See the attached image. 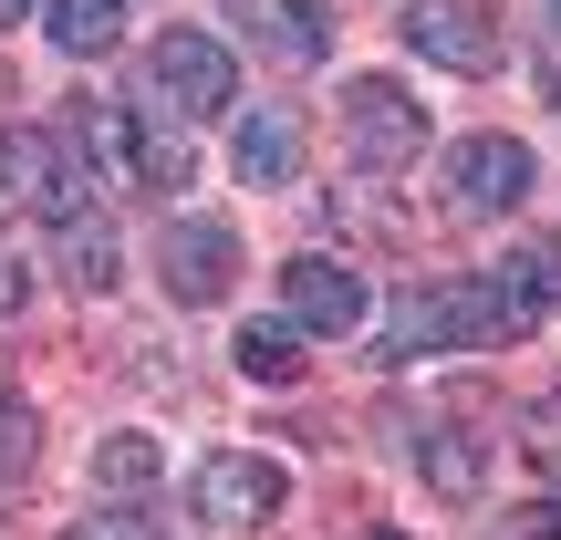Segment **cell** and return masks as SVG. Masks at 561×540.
Returning <instances> with one entry per match:
<instances>
[{
  "mask_svg": "<svg viewBox=\"0 0 561 540\" xmlns=\"http://www.w3.org/2000/svg\"><path fill=\"white\" fill-rule=\"evenodd\" d=\"M157 271H167V291H178V301H219L229 280H240V229L178 219V229L157 240Z\"/></svg>",
  "mask_w": 561,
  "mask_h": 540,
  "instance_id": "ba28073f",
  "label": "cell"
},
{
  "mask_svg": "<svg viewBox=\"0 0 561 540\" xmlns=\"http://www.w3.org/2000/svg\"><path fill=\"white\" fill-rule=\"evenodd\" d=\"M229 166H240L250 187H291V166H301V125H291V115H240Z\"/></svg>",
  "mask_w": 561,
  "mask_h": 540,
  "instance_id": "4fadbf2b",
  "label": "cell"
},
{
  "mask_svg": "<svg viewBox=\"0 0 561 540\" xmlns=\"http://www.w3.org/2000/svg\"><path fill=\"white\" fill-rule=\"evenodd\" d=\"M62 540H157V530H146L136 509H94V520H73Z\"/></svg>",
  "mask_w": 561,
  "mask_h": 540,
  "instance_id": "44dd1931",
  "label": "cell"
},
{
  "mask_svg": "<svg viewBox=\"0 0 561 540\" xmlns=\"http://www.w3.org/2000/svg\"><path fill=\"white\" fill-rule=\"evenodd\" d=\"M62 271H73L83 291H115V271H125V261H115V229H104L94 208H83V219H62Z\"/></svg>",
  "mask_w": 561,
  "mask_h": 540,
  "instance_id": "2e32d148",
  "label": "cell"
},
{
  "mask_svg": "<svg viewBox=\"0 0 561 540\" xmlns=\"http://www.w3.org/2000/svg\"><path fill=\"white\" fill-rule=\"evenodd\" d=\"M301 343H312L301 322H240V333H229V354H240L250 384H291V375H301Z\"/></svg>",
  "mask_w": 561,
  "mask_h": 540,
  "instance_id": "9a60e30c",
  "label": "cell"
},
{
  "mask_svg": "<svg viewBox=\"0 0 561 540\" xmlns=\"http://www.w3.org/2000/svg\"><path fill=\"white\" fill-rule=\"evenodd\" d=\"M541 530H551V540H561V499H551V509H541Z\"/></svg>",
  "mask_w": 561,
  "mask_h": 540,
  "instance_id": "cb8c5ba5",
  "label": "cell"
},
{
  "mask_svg": "<svg viewBox=\"0 0 561 540\" xmlns=\"http://www.w3.org/2000/svg\"><path fill=\"white\" fill-rule=\"evenodd\" d=\"M32 458H42L32 405H0V489H21V479H32Z\"/></svg>",
  "mask_w": 561,
  "mask_h": 540,
  "instance_id": "d6986e66",
  "label": "cell"
},
{
  "mask_svg": "<svg viewBox=\"0 0 561 540\" xmlns=\"http://www.w3.org/2000/svg\"><path fill=\"white\" fill-rule=\"evenodd\" d=\"M280 301H291L301 333H354V322H364V280L343 261H322V250H301V261L280 271Z\"/></svg>",
  "mask_w": 561,
  "mask_h": 540,
  "instance_id": "9c48e42d",
  "label": "cell"
},
{
  "mask_svg": "<svg viewBox=\"0 0 561 540\" xmlns=\"http://www.w3.org/2000/svg\"><path fill=\"white\" fill-rule=\"evenodd\" d=\"M500 333H520L510 301H500V280H426V291H405L385 354L405 364V354H437V343H500Z\"/></svg>",
  "mask_w": 561,
  "mask_h": 540,
  "instance_id": "6da1fadb",
  "label": "cell"
},
{
  "mask_svg": "<svg viewBox=\"0 0 561 540\" xmlns=\"http://www.w3.org/2000/svg\"><path fill=\"white\" fill-rule=\"evenodd\" d=\"M136 177L157 187V198H178V187H187V146H178V136H157V125H146V136H136Z\"/></svg>",
  "mask_w": 561,
  "mask_h": 540,
  "instance_id": "ffe728a7",
  "label": "cell"
},
{
  "mask_svg": "<svg viewBox=\"0 0 561 540\" xmlns=\"http://www.w3.org/2000/svg\"><path fill=\"white\" fill-rule=\"evenodd\" d=\"M343 125H354V157L375 166V177H405V166L426 157V104L405 94L396 73H354L343 83Z\"/></svg>",
  "mask_w": 561,
  "mask_h": 540,
  "instance_id": "277c9868",
  "label": "cell"
},
{
  "mask_svg": "<svg viewBox=\"0 0 561 540\" xmlns=\"http://www.w3.org/2000/svg\"><path fill=\"white\" fill-rule=\"evenodd\" d=\"M21 301H32V271H21V250H11V240H0V322H11V312H21Z\"/></svg>",
  "mask_w": 561,
  "mask_h": 540,
  "instance_id": "7402d4cb",
  "label": "cell"
},
{
  "mask_svg": "<svg viewBox=\"0 0 561 540\" xmlns=\"http://www.w3.org/2000/svg\"><path fill=\"white\" fill-rule=\"evenodd\" d=\"M447 198H458L468 219L520 208V198H530V146H520V136H468L458 157H447Z\"/></svg>",
  "mask_w": 561,
  "mask_h": 540,
  "instance_id": "8992f818",
  "label": "cell"
},
{
  "mask_svg": "<svg viewBox=\"0 0 561 540\" xmlns=\"http://www.w3.org/2000/svg\"><path fill=\"white\" fill-rule=\"evenodd\" d=\"M405 42L437 73H489L500 62V11L489 0H405Z\"/></svg>",
  "mask_w": 561,
  "mask_h": 540,
  "instance_id": "5b68a950",
  "label": "cell"
},
{
  "mask_svg": "<svg viewBox=\"0 0 561 540\" xmlns=\"http://www.w3.org/2000/svg\"><path fill=\"white\" fill-rule=\"evenodd\" d=\"M520 447H530V468H541V479H561V384L520 405Z\"/></svg>",
  "mask_w": 561,
  "mask_h": 540,
  "instance_id": "ac0fdd59",
  "label": "cell"
},
{
  "mask_svg": "<svg viewBox=\"0 0 561 540\" xmlns=\"http://www.w3.org/2000/svg\"><path fill=\"white\" fill-rule=\"evenodd\" d=\"M0 187H11L21 208H42L53 229L94 208V177H83V157L53 136V125H0Z\"/></svg>",
  "mask_w": 561,
  "mask_h": 540,
  "instance_id": "7a4b0ae2",
  "label": "cell"
},
{
  "mask_svg": "<svg viewBox=\"0 0 561 540\" xmlns=\"http://www.w3.org/2000/svg\"><path fill=\"white\" fill-rule=\"evenodd\" d=\"M187 499H198V520H208V530H261L271 509L291 499V479H280L271 458H208Z\"/></svg>",
  "mask_w": 561,
  "mask_h": 540,
  "instance_id": "52a82bcc",
  "label": "cell"
},
{
  "mask_svg": "<svg viewBox=\"0 0 561 540\" xmlns=\"http://www.w3.org/2000/svg\"><path fill=\"white\" fill-rule=\"evenodd\" d=\"M229 21H240L271 62H322V42H333L322 0H229Z\"/></svg>",
  "mask_w": 561,
  "mask_h": 540,
  "instance_id": "30bf717a",
  "label": "cell"
},
{
  "mask_svg": "<svg viewBox=\"0 0 561 540\" xmlns=\"http://www.w3.org/2000/svg\"><path fill=\"white\" fill-rule=\"evenodd\" d=\"M551 32H561V0H551Z\"/></svg>",
  "mask_w": 561,
  "mask_h": 540,
  "instance_id": "d4e9b609",
  "label": "cell"
},
{
  "mask_svg": "<svg viewBox=\"0 0 561 540\" xmlns=\"http://www.w3.org/2000/svg\"><path fill=\"white\" fill-rule=\"evenodd\" d=\"M42 32L62 62H104L125 42V0H42Z\"/></svg>",
  "mask_w": 561,
  "mask_h": 540,
  "instance_id": "7c38bea8",
  "label": "cell"
},
{
  "mask_svg": "<svg viewBox=\"0 0 561 540\" xmlns=\"http://www.w3.org/2000/svg\"><path fill=\"white\" fill-rule=\"evenodd\" d=\"M21 11H42V0H0V21H21Z\"/></svg>",
  "mask_w": 561,
  "mask_h": 540,
  "instance_id": "603a6c76",
  "label": "cell"
},
{
  "mask_svg": "<svg viewBox=\"0 0 561 540\" xmlns=\"http://www.w3.org/2000/svg\"><path fill=\"white\" fill-rule=\"evenodd\" d=\"M240 104V62L208 32H157V62H146V115H229Z\"/></svg>",
  "mask_w": 561,
  "mask_h": 540,
  "instance_id": "3957f363",
  "label": "cell"
},
{
  "mask_svg": "<svg viewBox=\"0 0 561 540\" xmlns=\"http://www.w3.org/2000/svg\"><path fill=\"white\" fill-rule=\"evenodd\" d=\"M489 280H500V301H510V322H520V333L561 312V250H551V240H520Z\"/></svg>",
  "mask_w": 561,
  "mask_h": 540,
  "instance_id": "8fae6325",
  "label": "cell"
},
{
  "mask_svg": "<svg viewBox=\"0 0 561 540\" xmlns=\"http://www.w3.org/2000/svg\"><path fill=\"white\" fill-rule=\"evenodd\" d=\"M94 489L146 499V489H157V437H104V447H94Z\"/></svg>",
  "mask_w": 561,
  "mask_h": 540,
  "instance_id": "e0dca14e",
  "label": "cell"
},
{
  "mask_svg": "<svg viewBox=\"0 0 561 540\" xmlns=\"http://www.w3.org/2000/svg\"><path fill=\"white\" fill-rule=\"evenodd\" d=\"M416 468H426L437 499H479V489H489V458L458 437V426H426V437H416Z\"/></svg>",
  "mask_w": 561,
  "mask_h": 540,
  "instance_id": "5bb4252c",
  "label": "cell"
}]
</instances>
